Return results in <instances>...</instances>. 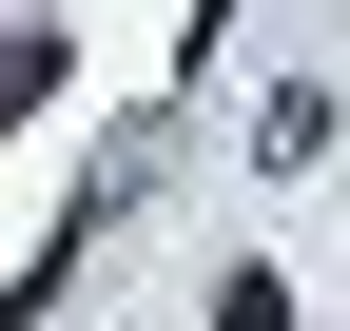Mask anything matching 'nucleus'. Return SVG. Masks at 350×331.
Masks as SVG:
<instances>
[{
    "mask_svg": "<svg viewBox=\"0 0 350 331\" xmlns=\"http://www.w3.org/2000/svg\"><path fill=\"white\" fill-rule=\"evenodd\" d=\"M214 331H292V273H234V293H214Z\"/></svg>",
    "mask_w": 350,
    "mask_h": 331,
    "instance_id": "nucleus-1",
    "label": "nucleus"
}]
</instances>
